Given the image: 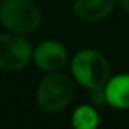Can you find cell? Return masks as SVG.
<instances>
[{"label": "cell", "mask_w": 129, "mask_h": 129, "mask_svg": "<svg viewBox=\"0 0 129 129\" xmlns=\"http://www.w3.org/2000/svg\"><path fill=\"white\" fill-rule=\"evenodd\" d=\"M104 89L108 105L117 110H129V74L110 77Z\"/></svg>", "instance_id": "52a82bcc"}, {"label": "cell", "mask_w": 129, "mask_h": 129, "mask_svg": "<svg viewBox=\"0 0 129 129\" xmlns=\"http://www.w3.org/2000/svg\"><path fill=\"white\" fill-rule=\"evenodd\" d=\"M32 62L45 74L62 71L69 62V53L62 42L47 39L33 48Z\"/></svg>", "instance_id": "5b68a950"}, {"label": "cell", "mask_w": 129, "mask_h": 129, "mask_svg": "<svg viewBox=\"0 0 129 129\" xmlns=\"http://www.w3.org/2000/svg\"><path fill=\"white\" fill-rule=\"evenodd\" d=\"M33 45L24 35L0 33V71L15 72L32 62Z\"/></svg>", "instance_id": "277c9868"}, {"label": "cell", "mask_w": 129, "mask_h": 129, "mask_svg": "<svg viewBox=\"0 0 129 129\" xmlns=\"http://www.w3.org/2000/svg\"><path fill=\"white\" fill-rule=\"evenodd\" d=\"M116 5L117 0H75L72 11L83 21L98 23L105 20L114 11Z\"/></svg>", "instance_id": "8992f818"}, {"label": "cell", "mask_w": 129, "mask_h": 129, "mask_svg": "<svg viewBox=\"0 0 129 129\" xmlns=\"http://www.w3.org/2000/svg\"><path fill=\"white\" fill-rule=\"evenodd\" d=\"M71 125L74 129H98L99 114L92 104H83L77 107L71 116Z\"/></svg>", "instance_id": "ba28073f"}, {"label": "cell", "mask_w": 129, "mask_h": 129, "mask_svg": "<svg viewBox=\"0 0 129 129\" xmlns=\"http://www.w3.org/2000/svg\"><path fill=\"white\" fill-rule=\"evenodd\" d=\"M72 78L87 90L105 87L111 77V68L107 57L93 48H83L71 59Z\"/></svg>", "instance_id": "7a4b0ae2"}, {"label": "cell", "mask_w": 129, "mask_h": 129, "mask_svg": "<svg viewBox=\"0 0 129 129\" xmlns=\"http://www.w3.org/2000/svg\"><path fill=\"white\" fill-rule=\"evenodd\" d=\"M0 2H2V0H0Z\"/></svg>", "instance_id": "8fae6325"}, {"label": "cell", "mask_w": 129, "mask_h": 129, "mask_svg": "<svg viewBox=\"0 0 129 129\" xmlns=\"http://www.w3.org/2000/svg\"><path fill=\"white\" fill-rule=\"evenodd\" d=\"M89 104H92L96 108H102L107 104V96H105V89L99 87V89H92L89 90Z\"/></svg>", "instance_id": "9c48e42d"}, {"label": "cell", "mask_w": 129, "mask_h": 129, "mask_svg": "<svg viewBox=\"0 0 129 129\" xmlns=\"http://www.w3.org/2000/svg\"><path fill=\"white\" fill-rule=\"evenodd\" d=\"M74 81L62 71L50 72L42 77L36 87V105L41 111L57 114L64 111L74 99Z\"/></svg>", "instance_id": "6da1fadb"}, {"label": "cell", "mask_w": 129, "mask_h": 129, "mask_svg": "<svg viewBox=\"0 0 129 129\" xmlns=\"http://www.w3.org/2000/svg\"><path fill=\"white\" fill-rule=\"evenodd\" d=\"M117 6L126 14H129V0H117Z\"/></svg>", "instance_id": "30bf717a"}, {"label": "cell", "mask_w": 129, "mask_h": 129, "mask_svg": "<svg viewBox=\"0 0 129 129\" xmlns=\"http://www.w3.org/2000/svg\"><path fill=\"white\" fill-rule=\"evenodd\" d=\"M42 14L33 0H2L0 26L11 33L30 35L41 24Z\"/></svg>", "instance_id": "3957f363"}]
</instances>
